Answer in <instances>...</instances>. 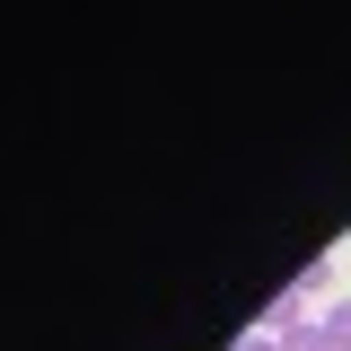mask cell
<instances>
[{
    "label": "cell",
    "mask_w": 351,
    "mask_h": 351,
    "mask_svg": "<svg viewBox=\"0 0 351 351\" xmlns=\"http://www.w3.org/2000/svg\"><path fill=\"white\" fill-rule=\"evenodd\" d=\"M316 325H325V343H334V351H351V299H334Z\"/></svg>",
    "instance_id": "cell-2"
},
{
    "label": "cell",
    "mask_w": 351,
    "mask_h": 351,
    "mask_svg": "<svg viewBox=\"0 0 351 351\" xmlns=\"http://www.w3.org/2000/svg\"><path fill=\"white\" fill-rule=\"evenodd\" d=\"M272 343H281V351H334V343H325V325H316V316H299V325H281Z\"/></svg>",
    "instance_id": "cell-1"
},
{
    "label": "cell",
    "mask_w": 351,
    "mask_h": 351,
    "mask_svg": "<svg viewBox=\"0 0 351 351\" xmlns=\"http://www.w3.org/2000/svg\"><path fill=\"white\" fill-rule=\"evenodd\" d=\"M237 351H281V343H272V334H246V343H237Z\"/></svg>",
    "instance_id": "cell-3"
}]
</instances>
